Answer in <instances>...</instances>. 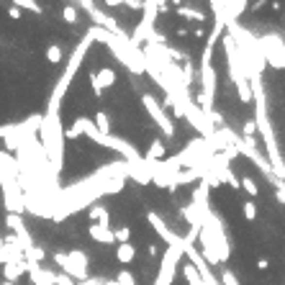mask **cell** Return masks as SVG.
Listing matches in <instances>:
<instances>
[{
  "label": "cell",
  "instance_id": "obj_1",
  "mask_svg": "<svg viewBox=\"0 0 285 285\" xmlns=\"http://www.w3.org/2000/svg\"><path fill=\"white\" fill-rule=\"evenodd\" d=\"M39 136L44 144L47 159L51 162L54 175L62 170V149H65V131L59 123V111H47L41 116V126H39Z\"/></svg>",
  "mask_w": 285,
  "mask_h": 285
},
{
  "label": "cell",
  "instance_id": "obj_2",
  "mask_svg": "<svg viewBox=\"0 0 285 285\" xmlns=\"http://www.w3.org/2000/svg\"><path fill=\"white\" fill-rule=\"evenodd\" d=\"M54 257V265L62 267L65 270V275H69V278H77V280H87V265H90V260H87V254L85 252H80V249H75V252H57V254H51Z\"/></svg>",
  "mask_w": 285,
  "mask_h": 285
},
{
  "label": "cell",
  "instance_id": "obj_3",
  "mask_svg": "<svg viewBox=\"0 0 285 285\" xmlns=\"http://www.w3.org/2000/svg\"><path fill=\"white\" fill-rule=\"evenodd\" d=\"M141 105H144V111H147V116L152 118L157 126H159V131H162V136H167V139H175V134H177V129H175V123H172V118L165 113V108L157 103V98L152 95V93H144L141 95Z\"/></svg>",
  "mask_w": 285,
  "mask_h": 285
},
{
  "label": "cell",
  "instance_id": "obj_4",
  "mask_svg": "<svg viewBox=\"0 0 285 285\" xmlns=\"http://www.w3.org/2000/svg\"><path fill=\"white\" fill-rule=\"evenodd\" d=\"M257 44H260V51H262L265 65L270 62V67L285 69V39L283 36H278V34H270V36L257 39Z\"/></svg>",
  "mask_w": 285,
  "mask_h": 285
},
{
  "label": "cell",
  "instance_id": "obj_5",
  "mask_svg": "<svg viewBox=\"0 0 285 285\" xmlns=\"http://www.w3.org/2000/svg\"><path fill=\"white\" fill-rule=\"evenodd\" d=\"M183 260V244H175V247H167V252L162 254V262H159V270H157V280L154 285H172L175 283V275H177V265Z\"/></svg>",
  "mask_w": 285,
  "mask_h": 285
},
{
  "label": "cell",
  "instance_id": "obj_6",
  "mask_svg": "<svg viewBox=\"0 0 285 285\" xmlns=\"http://www.w3.org/2000/svg\"><path fill=\"white\" fill-rule=\"evenodd\" d=\"M147 224L152 226L154 231H157V236L162 239V242H167V247H175V244H183V236H177L175 231L165 224V218L159 216V213H154V211H149L147 213Z\"/></svg>",
  "mask_w": 285,
  "mask_h": 285
},
{
  "label": "cell",
  "instance_id": "obj_7",
  "mask_svg": "<svg viewBox=\"0 0 285 285\" xmlns=\"http://www.w3.org/2000/svg\"><path fill=\"white\" fill-rule=\"evenodd\" d=\"M165 154H167V147H165V141L162 139H152V144H149V149H147V154L141 157L147 165H159L165 159Z\"/></svg>",
  "mask_w": 285,
  "mask_h": 285
},
{
  "label": "cell",
  "instance_id": "obj_8",
  "mask_svg": "<svg viewBox=\"0 0 285 285\" xmlns=\"http://www.w3.org/2000/svg\"><path fill=\"white\" fill-rule=\"evenodd\" d=\"M87 218L93 221L95 226H103V229H111V211L105 208V206H90L85 213Z\"/></svg>",
  "mask_w": 285,
  "mask_h": 285
},
{
  "label": "cell",
  "instance_id": "obj_9",
  "mask_svg": "<svg viewBox=\"0 0 285 285\" xmlns=\"http://www.w3.org/2000/svg\"><path fill=\"white\" fill-rule=\"evenodd\" d=\"M87 236L93 239V242H98V244H116L113 242V231L111 229H103V226H95V224H90V229H87Z\"/></svg>",
  "mask_w": 285,
  "mask_h": 285
},
{
  "label": "cell",
  "instance_id": "obj_10",
  "mask_svg": "<svg viewBox=\"0 0 285 285\" xmlns=\"http://www.w3.org/2000/svg\"><path fill=\"white\" fill-rule=\"evenodd\" d=\"M95 77H98V85L103 87V93H105V87H113L116 83H118V75H116V69H113V67L95 69Z\"/></svg>",
  "mask_w": 285,
  "mask_h": 285
},
{
  "label": "cell",
  "instance_id": "obj_11",
  "mask_svg": "<svg viewBox=\"0 0 285 285\" xmlns=\"http://www.w3.org/2000/svg\"><path fill=\"white\" fill-rule=\"evenodd\" d=\"M93 126L101 136H108L111 134V116L108 111H95V118H93Z\"/></svg>",
  "mask_w": 285,
  "mask_h": 285
},
{
  "label": "cell",
  "instance_id": "obj_12",
  "mask_svg": "<svg viewBox=\"0 0 285 285\" xmlns=\"http://www.w3.org/2000/svg\"><path fill=\"white\" fill-rule=\"evenodd\" d=\"M116 260H118L121 265H131L134 260H136V247H134L131 242L129 244H118L116 247Z\"/></svg>",
  "mask_w": 285,
  "mask_h": 285
},
{
  "label": "cell",
  "instance_id": "obj_13",
  "mask_svg": "<svg viewBox=\"0 0 285 285\" xmlns=\"http://www.w3.org/2000/svg\"><path fill=\"white\" fill-rule=\"evenodd\" d=\"M21 272H26V262H8V265H3V278L8 283H16Z\"/></svg>",
  "mask_w": 285,
  "mask_h": 285
},
{
  "label": "cell",
  "instance_id": "obj_14",
  "mask_svg": "<svg viewBox=\"0 0 285 285\" xmlns=\"http://www.w3.org/2000/svg\"><path fill=\"white\" fill-rule=\"evenodd\" d=\"M177 16H180V18H185V21H195V23H203V21H206L208 18V16L206 13H203V11H195V8H180V11H177Z\"/></svg>",
  "mask_w": 285,
  "mask_h": 285
},
{
  "label": "cell",
  "instance_id": "obj_15",
  "mask_svg": "<svg viewBox=\"0 0 285 285\" xmlns=\"http://www.w3.org/2000/svg\"><path fill=\"white\" fill-rule=\"evenodd\" d=\"M239 185H242V190L249 195V198H257V195H260V188H257V183H254L252 175H242V177H239Z\"/></svg>",
  "mask_w": 285,
  "mask_h": 285
},
{
  "label": "cell",
  "instance_id": "obj_16",
  "mask_svg": "<svg viewBox=\"0 0 285 285\" xmlns=\"http://www.w3.org/2000/svg\"><path fill=\"white\" fill-rule=\"evenodd\" d=\"M183 278H185V283H188V285H203L198 270H195V267H193L190 262H185V265H183Z\"/></svg>",
  "mask_w": 285,
  "mask_h": 285
},
{
  "label": "cell",
  "instance_id": "obj_17",
  "mask_svg": "<svg viewBox=\"0 0 285 285\" xmlns=\"http://www.w3.org/2000/svg\"><path fill=\"white\" fill-rule=\"evenodd\" d=\"M44 57H47V62H51V65H59V62L65 59V51H62L59 44H51V47H47V51H44Z\"/></svg>",
  "mask_w": 285,
  "mask_h": 285
},
{
  "label": "cell",
  "instance_id": "obj_18",
  "mask_svg": "<svg viewBox=\"0 0 285 285\" xmlns=\"http://www.w3.org/2000/svg\"><path fill=\"white\" fill-rule=\"evenodd\" d=\"M131 234H134L131 226H121V229L113 231V242H116V244H129V242H131Z\"/></svg>",
  "mask_w": 285,
  "mask_h": 285
},
{
  "label": "cell",
  "instance_id": "obj_19",
  "mask_svg": "<svg viewBox=\"0 0 285 285\" xmlns=\"http://www.w3.org/2000/svg\"><path fill=\"white\" fill-rule=\"evenodd\" d=\"M113 283L116 285H136V278H134V272H129V270H118Z\"/></svg>",
  "mask_w": 285,
  "mask_h": 285
},
{
  "label": "cell",
  "instance_id": "obj_20",
  "mask_svg": "<svg viewBox=\"0 0 285 285\" xmlns=\"http://www.w3.org/2000/svg\"><path fill=\"white\" fill-rule=\"evenodd\" d=\"M218 283H221V285H242V283H239V278L234 275V270H229V267H226V270H221Z\"/></svg>",
  "mask_w": 285,
  "mask_h": 285
},
{
  "label": "cell",
  "instance_id": "obj_21",
  "mask_svg": "<svg viewBox=\"0 0 285 285\" xmlns=\"http://www.w3.org/2000/svg\"><path fill=\"white\" fill-rule=\"evenodd\" d=\"M62 18H65L69 26H75L77 23V8L75 5H65L62 8Z\"/></svg>",
  "mask_w": 285,
  "mask_h": 285
},
{
  "label": "cell",
  "instance_id": "obj_22",
  "mask_svg": "<svg viewBox=\"0 0 285 285\" xmlns=\"http://www.w3.org/2000/svg\"><path fill=\"white\" fill-rule=\"evenodd\" d=\"M242 136H244V139H254V136H257V123H254V118L244 121V126H242Z\"/></svg>",
  "mask_w": 285,
  "mask_h": 285
},
{
  "label": "cell",
  "instance_id": "obj_23",
  "mask_svg": "<svg viewBox=\"0 0 285 285\" xmlns=\"http://www.w3.org/2000/svg\"><path fill=\"white\" fill-rule=\"evenodd\" d=\"M242 211H244V218L247 221H257V206H254V201H244Z\"/></svg>",
  "mask_w": 285,
  "mask_h": 285
},
{
  "label": "cell",
  "instance_id": "obj_24",
  "mask_svg": "<svg viewBox=\"0 0 285 285\" xmlns=\"http://www.w3.org/2000/svg\"><path fill=\"white\" fill-rule=\"evenodd\" d=\"M87 80H90V87H93V95L95 98H103V87L98 85V77H95V69H90L87 72Z\"/></svg>",
  "mask_w": 285,
  "mask_h": 285
},
{
  "label": "cell",
  "instance_id": "obj_25",
  "mask_svg": "<svg viewBox=\"0 0 285 285\" xmlns=\"http://www.w3.org/2000/svg\"><path fill=\"white\" fill-rule=\"evenodd\" d=\"M16 5H18V8H26V11H31V13H41V5L34 3V0H18Z\"/></svg>",
  "mask_w": 285,
  "mask_h": 285
},
{
  "label": "cell",
  "instance_id": "obj_26",
  "mask_svg": "<svg viewBox=\"0 0 285 285\" xmlns=\"http://www.w3.org/2000/svg\"><path fill=\"white\" fill-rule=\"evenodd\" d=\"M8 16H11L13 21H18V18H23V11H21V8L13 3V5H8Z\"/></svg>",
  "mask_w": 285,
  "mask_h": 285
},
{
  "label": "cell",
  "instance_id": "obj_27",
  "mask_svg": "<svg viewBox=\"0 0 285 285\" xmlns=\"http://www.w3.org/2000/svg\"><path fill=\"white\" fill-rule=\"evenodd\" d=\"M54 285H75V280L69 278V275H65V272H57V280H54Z\"/></svg>",
  "mask_w": 285,
  "mask_h": 285
},
{
  "label": "cell",
  "instance_id": "obj_28",
  "mask_svg": "<svg viewBox=\"0 0 285 285\" xmlns=\"http://www.w3.org/2000/svg\"><path fill=\"white\" fill-rule=\"evenodd\" d=\"M257 267H260V270H267V267H270V260H267V257H260V260H257Z\"/></svg>",
  "mask_w": 285,
  "mask_h": 285
},
{
  "label": "cell",
  "instance_id": "obj_29",
  "mask_svg": "<svg viewBox=\"0 0 285 285\" xmlns=\"http://www.w3.org/2000/svg\"><path fill=\"white\" fill-rule=\"evenodd\" d=\"M193 36H195V39H203V36H206V29H203V26H198V29H193Z\"/></svg>",
  "mask_w": 285,
  "mask_h": 285
},
{
  "label": "cell",
  "instance_id": "obj_30",
  "mask_svg": "<svg viewBox=\"0 0 285 285\" xmlns=\"http://www.w3.org/2000/svg\"><path fill=\"white\" fill-rule=\"evenodd\" d=\"M147 252H149V254H152V257H157V254H159V249H157L154 244H149V247H147Z\"/></svg>",
  "mask_w": 285,
  "mask_h": 285
},
{
  "label": "cell",
  "instance_id": "obj_31",
  "mask_svg": "<svg viewBox=\"0 0 285 285\" xmlns=\"http://www.w3.org/2000/svg\"><path fill=\"white\" fill-rule=\"evenodd\" d=\"M0 285H16V283H8V280H5V283H0Z\"/></svg>",
  "mask_w": 285,
  "mask_h": 285
},
{
  "label": "cell",
  "instance_id": "obj_32",
  "mask_svg": "<svg viewBox=\"0 0 285 285\" xmlns=\"http://www.w3.org/2000/svg\"><path fill=\"white\" fill-rule=\"evenodd\" d=\"M283 39H285V36H283Z\"/></svg>",
  "mask_w": 285,
  "mask_h": 285
}]
</instances>
